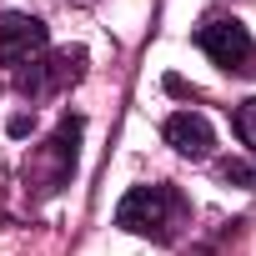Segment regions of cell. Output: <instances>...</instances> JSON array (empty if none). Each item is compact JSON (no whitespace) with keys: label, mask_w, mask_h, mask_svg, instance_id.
Listing matches in <instances>:
<instances>
[{"label":"cell","mask_w":256,"mask_h":256,"mask_svg":"<svg viewBox=\"0 0 256 256\" xmlns=\"http://www.w3.org/2000/svg\"><path fill=\"white\" fill-rule=\"evenodd\" d=\"M216 176H221L226 186H256V166H246V161H236V156L216 161Z\"/></svg>","instance_id":"cell-8"},{"label":"cell","mask_w":256,"mask_h":256,"mask_svg":"<svg viewBox=\"0 0 256 256\" xmlns=\"http://www.w3.org/2000/svg\"><path fill=\"white\" fill-rule=\"evenodd\" d=\"M80 131H86V120L70 110V116H60V126L50 131V141H40V146L26 156L20 181H26V196H30V201H46V196H56V191L70 186L76 156H80Z\"/></svg>","instance_id":"cell-2"},{"label":"cell","mask_w":256,"mask_h":256,"mask_svg":"<svg viewBox=\"0 0 256 256\" xmlns=\"http://www.w3.org/2000/svg\"><path fill=\"white\" fill-rule=\"evenodd\" d=\"M116 226L131 231V236H146L156 246H176L186 231H191V201L181 186L171 181H156V186H131L116 206Z\"/></svg>","instance_id":"cell-1"},{"label":"cell","mask_w":256,"mask_h":256,"mask_svg":"<svg viewBox=\"0 0 256 256\" xmlns=\"http://www.w3.org/2000/svg\"><path fill=\"white\" fill-rule=\"evenodd\" d=\"M161 136H166V146H171L176 156H186V161H211L216 136H211V120H206L201 110H176V116H166Z\"/></svg>","instance_id":"cell-6"},{"label":"cell","mask_w":256,"mask_h":256,"mask_svg":"<svg viewBox=\"0 0 256 256\" xmlns=\"http://www.w3.org/2000/svg\"><path fill=\"white\" fill-rule=\"evenodd\" d=\"M196 46L211 56V66H221L226 76H256V40L236 16H211L196 26Z\"/></svg>","instance_id":"cell-4"},{"label":"cell","mask_w":256,"mask_h":256,"mask_svg":"<svg viewBox=\"0 0 256 256\" xmlns=\"http://www.w3.org/2000/svg\"><path fill=\"white\" fill-rule=\"evenodd\" d=\"M231 126H236V136H241V146L256 156V96L251 100H241L236 110H231Z\"/></svg>","instance_id":"cell-7"},{"label":"cell","mask_w":256,"mask_h":256,"mask_svg":"<svg viewBox=\"0 0 256 256\" xmlns=\"http://www.w3.org/2000/svg\"><path fill=\"white\" fill-rule=\"evenodd\" d=\"M46 56H50V30H46V20L20 16V10H6V16H0V70L10 76L16 90H26V80L40 70Z\"/></svg>","instance_id":"cell-3"},{"label":"cell","mask_w":256,"mask_h":256,"mask_svg":"<svg viewBox=\"0 0 256 256\" xmlns=\"http://www.w3.org/2000/svg\"><path fill=\"white\" fill-rule=\"evenodd\" d=\"M30 126H36V116H26V110H20V116H10L6 131H10V136H30Z\"/></svg>","instance_id":"cell-9"},{"label":"cell","mask_w":256,"mask_h":256,"mask_svg":"<svg viewBox=\"0 0 256 256\" xmlns=\"http://www.w3.org/2000/svg\"><path fill=\"white\" fill-rule=\"evenodd\" d=\"M86 66H90V56L80 50V46H66V50H50L46 60H40V70L26 80V100H46V96H60V90H70L80 76H86Z\"/></svg>","instance_id":"cell-5"}]
</instances>
